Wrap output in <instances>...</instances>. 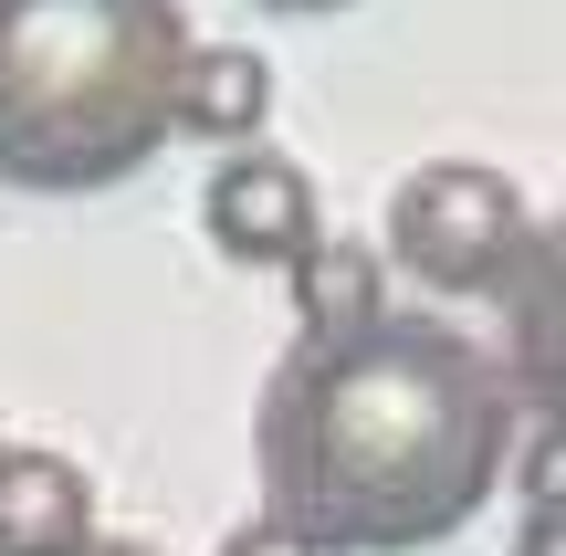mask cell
<instances>
[{
  "label": "cell",
  "mask_w": 566,
  "mask_h": 556,
  "mask_svg": "<svg viewBox=\"0 0 566 556\" xmlns=\"http://www.w3.org/2000/svg\"><path fill=\"white\" fill-rule=\"evenodd\" d=\"M525 399L493 347L441 315L294 336L252 410L263 515L325 556H420L462 536L514 473Z\"/></svg>",
  "instance_id": "1"
},
{
  "label": "cell",
  "mask_w": 566,
  "mask_h": 556,
  "mask_svg": "<svg viewBox=\"0 0 566 556\" xmlns=\"http://www.w3.org/2000/svg\"><path fill=\"white\" fill-rule=\"evenodd\" d=\"M189 63L179 0H0V189L84 200L158 158Z\"/></svg>",
  "instance_id": "2"
},
{
  "label": "cell",
  "mask_w": 566,
  "mask_h": 556,
  "mask_svg": "<svg viewBox=\"0 0 566 556\" xmlns=\"http://www.w3.org/2000/svg\"><path fill=\"white\" fill-rule=\"evenodd\" d=\"M535 252H546V221L483 158H430L388 189V263H409V284L430 294H504Z\"/></svg>",
  "instance_id": "3"
},
{
  "label": "cell",
  "mask_w": 566,
  "mask_h": 556,
  "mask_svg": "<svg viewBox=\"0 0 566 556\" xmlns=\"http://www.w3.org/2000/svg\"><path fill=\"white\" fill-rule=\"evenodd\" d=\"M200 231H210V252H221V263L283 273L304 242H325L315 179H304L294 158H273V147H231V158L210 168V189H200Z\"/></svg>",
  "instance_id": "4"
},
{
  "label": "cell",
  "mask_w": 566,
  "mask_h": 556,
  "mask_svg": "<svg viewBox=\"0 0 566 556\" xmlns=\"http://www.w3.org/2000/svg\"><path fill=\"white\" fill-rule=\"evenodd\" d=\"M95 546V483L84 462L0 441V556H84Z\"/></svg>",
  "instance_id": "5"
},
{
  "label": "cell",
  "mask_w": 566,
  "mask_h": 556,
  "mask_svg": "<svg viewBox=\"0 0 566 556\" xmlns=\"http://www.w3.org/2000/svg\"><path fill=\"white\" fill-rule=\"evenodd\" d=\"M273 116V63L242 42H189L179 84H168V137H210V147H252Z\"/></svg>",
  "instance_id": "6"
},
{
  "label": "cell",
  "mask_w": 566,
  "mask_h": 556,
  "mask_svg": "<svg viewBox=\"0 0 566 556\" xmlns=\"http://www.w3.org/2000/svg\"><path fill=\"white\" fill-rule=\"evenodd\" d=\"M283 284H294L304 336H346V326H367V315H388L378 305V252H357V242H304L294 263H283Z\"/></svg>",
  "instance_id": "7"
},
{
  "label": "cell",
  "mask_w": 566,
  "mask_h": 556,
  "mask_svg": "<svg viewBox=\"0 0 566 556\" xmlns=\"http://www.w3.org/2000/svg\"><path fill=\"white\" fill-rule=\"evenodd\" d=\"M221 556H325V546H304V536H283L273 515H252V525H231V536H221Z\"/></svg>",
  "instance_id": "8"
},
{
  "label": "cell",
  "mask_w": 566,
  "mask_h": 556,
  "mask_svg": "<svg viewBox=\"0 0 566 556\" xmlns=\"http://www.w3.org/2000/svg\"><path fill=\"white\" fill-rule=\"evenodd\" d=\"M84 556H158V546H137V536H95Z\"/></svg>",
  "instance_id": "9"
},
{
  "label": "cell",
  "mask_w": 566,
  "mask_h": 556,
  "mask_svg": "<svg viewBox=\"0 0 566 556\" xmlns=\"http://www.w3.org/2000/svg\"><path fill=\"white\" fill-rule=\"evenodd\" d=\"M546 536H556V525H546V504H535V525H525V556H546Z\"/></svg>",
  "instance_id": "10"
},
{
  "label": "cell",
  "mask_w": 566,
  "mask_h": 556,
  "mask_svg": "<svg viewBox=\"0 0 566 556\" xmlns=\"http://www.w3.org/2000/svg\"><path fill=\"white\" fill-rule=\"evenodd\" d=\"M263 11H346V0H263Z\"/></svg>",
  "instance_id": "11"
}]
</instances>
